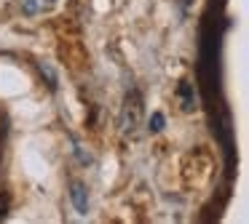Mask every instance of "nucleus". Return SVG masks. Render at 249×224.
Wrapping results in <instances>:
<instances>
[{"label": "nucleus", "mask_w": 249, "mask_h": 224, "mask_svg": "<svg viewBox=\"0 0 249 224\" xmlns=\"http://www.w3.org/2000/svg\"><path fill=\"white\" fill-rule=\"evenodd\" d=\"M140 123H142V99H140V94L131 91V94L126 96L124 112H121V133H124V136H134Z\"/></svg>", "instance_id": "nucleus-1"}, {"label": "nucleus", "mask_w": 249, "mask_h": 224, "mask_svg": "<svg viewBox=\"0 0 249 224\" xmlns=\"http://www.w3.org/2000/svg\"><path fill=\"white\" fill-rule=\"evenodd\" d=\"M70 197H72V206H75L78 213L89 211V192H86V187H83L81 181H75V184L70 187Z\"/></svg>", "instance_id": "nucleus-2"}, {"label": "nucleus", "mask_w": 249, "mask_h": 224, "mask_svg": "<svg viewBox=\"0 0 249 224\" xmlns=\"http://www.w3.org/2000/svg\"><path fill=\"white\" fill-rule=\"evenodd\" d=\"M56 0H22V11L27 16H35V14H40V11H46V8H51Z\"/></svg>", "instance_id": "nucleus-3"}, {"label": "nucleus", "mask_w": 249, "mask_h": 224, "mask_svg": "<svg viewBox=\"0 0 249 224\" xmlns=\"http://www.w3.org/2000/svg\"><path fill=\"white\" fill-rule=\"evenodd\" d=\"M179 101H182V110H185V112L196 110V94H193V85L185 83V80H182V85H179Z\"/></svg>", "instance_id": "nucleus-4"}, {"label": "nucleus", "mask_w": 249, "mask_h": 224, "mask_svg": "<svg viewBox=\"0 0 249 224\" xmlns=\"http://www.w3.org/2000/svg\"><path fill=\"white\" fill-rule=\"evenodd\" d=\"M163 123H166L163 112H153L150 120H147V131H150V133H161L163 131Z\"/></svg>", "instance_id": "nucleus-5"}]
</instances>
